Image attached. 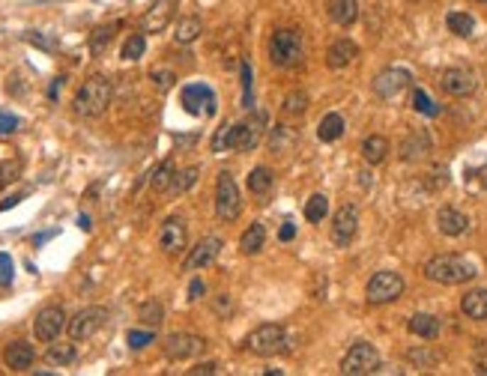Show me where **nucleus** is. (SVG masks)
I'll return each instance as SVG.
<instances>
[{
    "mask_svg": "<svg viewBox=\"0 0 487 376\" xmlns=\"http://www.w3.org/2000/svg\"><path fill=\"white\" fill-rule=\"evenodd\" d=\"M266 126V111H257L246 123H224L212 138V153H251L261 143Z\"/></svg>",
    "mask_w": 487,
    "mask_h": 376,
    "instance_id": "f257e3e1",
    "label": "nucleus"
},
{
    "mask_svg": "<svg viewBox=\"0 0 487 376\" xmlns=\"http://www.w3.org/2000/svg\"><path fill=\"white\" fill-rule=\"evenodd\" d=\"M478 275L476 263L461 254H437L425 263V278L434 281V284H446V287H457V284H466Z\"/></svg>",
    "mask_w": 487,
    "mask_h": 376,
    "instance_id": "f03ea898",
    "label": "nucleus"
},
{
    "mask_svg": "<svg viewBox=\"0 0 487 376\" xmlns=\"http://www.w3.org/2000/svg\"><path fill=\"white\" fill-rule=\"evenodd\" d=\"M111 96H114V87L111 78L105 75H90L78 87V93L72 99V108L78 117H102L111 105Z\"/></svg>",
    "mask_w": 487,
    "mask_h": 376,
    "instance_id": "7ed1b4c3",
    "label": "nucleus"
},
{
    "mask_svg": "<svg viewBox=\"0 0 487 376\" xmlns=\"http://www.w3.org/2000/svg\"><path fill=\"white\" fill-rule=\"evenodd\" d=\"M269 60L278 69H293L305 60V42L293 27H278L269 36Z\"/></svg>",
    "mask_w": 487,
    "mask_h": 376,
    "instance_id": "20e7f679",
    "label": "nucleus"
},
{
    "mask_svg": "<svg viewBox=\"0 0 487 376\" xmlns=\"http://www.w3.org/2000/svg\"><path fill=\"white\" fill-rule=\"evenodd\" d=\"M246 346H248V353H254V355L272 358V355L290 350V335H288V328L278 326V323H263V326H257L248 335Z\"/></svg>",
    "mask_w": 487,
    "mask_h": 376,
    "instance_id": "39448f33",
    "label": "nucleus"
},
{
    "mask_svg": "<svg viewBox=\"0 0 487 376\" xmlns=\"http://www.w3.org/2000/svg\"><path fill=\"white\" fill-rule=\"evenodd\" d=\"M216 215L227 224L242 215V194L231 170H219L216 177Z\"/></svg>",
    "mask_w": 487,
    "mask_h": 376,
    "instance_id": "423d86ee",
    "label": "nucleus"
},
{
    "mask_svg": "<svg viewBox=\"0 0 487 376\" xmlns=\"http://www.w3.org/2000/svg\"><path fill=\"white\" fill-rule=\"evenodd\" d=\"M380 370V353L374 343L359 341L353 343L347 355L341 358V373L344 376H368V373H377Z\"/></svg>",
    "mask_w": 487,
    "mask_h": 376,
    "instance_id": "0eeeda50",
    "label": "nucleus"
},
{
    "mask_svg": "<svg viewBox=\"0 0 487 376\" xmlns=\"http://www.w3.org/2000/svg\"><path fill=\"white\" fill-rule=\"evenodd\" d=\"M365 296H368L371 305H389V302L404 296V278H400L398 272L383 269V272H377L374 278L368 281Z\"/></svg>",
    "mask_w": 487,
    "mask_h": 376,
    "instance_id": "6e6552de",
    "label": "nucleus"
},
{
    "mask_svg": "<svg viewBox=\"0 0 487 376\" xmlns=\"http://www.w3.org/2000/svg\"><path fill=\"white\" fill-rule=\"evenodd\" d=\"M207 350V338L192 335V331H174L162 341V353L170 361H185V358H195Z\"/></svg>",
    "mask_w": 487,
    "mask_h": 376,
    "instance_id": "1a4fd4ad",
    "label": "nucleus"
},
{
    "mask_svg": "<svg viewBox=\"0 0 487 376\" xmlns=\"http://www.w3.org/2000/svg\"><path fill=\"white\" fill-rule=\"evenodd\" d=\"M108 323V308H99V305H90V308H81L72 320H69V338L72 341H90L99 328Z\"/></svg>",
    "mask_w": 487,
    "mask_h": 376,
    "instance_id": "9d476101",
    "label": "nucleus"
},
{
    "mask_svg": "<svg viewBox=\"0 0 487 376\" xmlns=\"http://www.w3.org/2000/svg\"><path fill=\"white\" fill-rule=\"evenodd\" d=\"M66 326H69L66 311H63L60 305H48V308H42V311L36 314V320H33V335H36V341H42V343H51V341L60 338V331H63Z\"/></svg>",
    "mask_w": 487,
    "mask_h": 376,
    "instance_id": "9b49d317",
    "label": "nucleus"
},
{
    "mask_svg": "<svg viewBox=\"0 0 487 376\" xmlns=\"http://www.w3.org/2000/svg\"><path fill=\"white\" fill-rule=\"evenodd\" d=\"M180 102H182V111L192 114V117H200V114L212 117L216 114V93L207 84H185L180 93Z\"/></svg>",
    "mask_w": 487,
    "mask_h": 376,
    "instance_id": "f8f14e48",
    "label": "nucleus"
},
{
    "mask_svg": "<svg viewBox=\"0 0 487 376\" xmlns=\"http://www.w3.org/2000/svg\"><path fill=\"white\" fill-rule=\"evenodd\" d=\"M356 230H359V209L353 204H344L332 219V242L338 248H350V242L356 239Z\"/></svg>",
    "mask_w": 487,
    "mask_h": 376,
    "instance_id": "ddd939ff",
    "label": "nucleus"
},
{
    "mask_svg": "<svg viewBox=\"0 0 487 376\" xmlns=\"http://www.w3.org/2000/svg\"><path fill=\"white\" fill-rule=\"evenodd\" d=\"M185 245H189V227H185L182 215H170L165 224L159 227V248L165 254H180Z\"/></svg>",
    "mask_w": 487,
    "mask_h": 376,
    "instance_id": "4468645a",
    "label": "nucleus"
},
{
    "mask_svg": "<svg viewBox=\"0 0 487 376\" xmlns=\"http://www.w3.org/2000/svg\"><path fill=\"white\" fill-rule=\"evenodd\" d=\"M221 239L219 236H204L195 248H189V257L182 260V272H197V269H207L216 263V257L221 254Z\"/></svg>",
    "mask_w": 487,
    "mask_h": 376,
    "instance_id": "2eb2a0df",
    "label": "nucleus"
},
{
    "mask_svg": "<svg viewBox=\"0 0 487 376\" xmlns=\"http://www.w3.org/2000/svg\"><path fill=\"white\" fill-rule=\"evenodd\" d=\"M177 6H180V0H155V4L144 12V18H141V33L168 31V24L177 16Z\"/></svg>",
    "mask_w": 487,
    "mask_h": 376,
    "instance_id": "dca6fc26",
    "label": "nucleus"
},
{
    "mask_svg": "<svg viewBox=\"0 0 487 376\" xmlns=\"http://www.w3.org/2000/svg\"><path fill=\"white\" fill-rule=\"evenodd\" d=\"M410 84H412V75H410V72L392 66V69H383L380 75L374 78V93H377L380 99H398Z\"/></svg>",
    "mask_w": 487,
    "mask_h": 376,
    "instance_id": "f3484780",
    "label": "nucleus"
},
{
    "mask_svg": "<svg viewBox=\"0 0 487 376\" xmlns=\"http://www.w3.org/2000/svg\"><path fill=\"white\" fill-rule=\"evenodd\" d=\"M439 84H442V90H446L449 96H454V99H464L469 93H476V87H478L476 75H472L469 69H464V66L446 69V72H442V78H439Z\"/></svg>",
    "mask_w": 487,
    "mask_h": 376,
    "instance_id": "a211bd4d",
    "label": "nucleus"
},
{
    "mask_svg": "<svg viewBox=\"0 0 487 376\" xmlns=\"http://www.w3.org/2000/svg\"><path fill=\"white\" fill-rule=\"evenodd\" d=\"M33 361H36L33 343H27V341H12V343H6V350H4V365H6L9 370L24 373V370L33 367Z\"/></svg>",
    "mask_w": 487,
    "mask_h": 376,
    "instance_id": "6ab92c4d",
    "label": "nucleus"
},
{
    "mask_svg": "<svg viewBox=\"0 0 487 376\" xmlns=\"http://www.w3.org/2000/svg\"><path fill=\"white\" fill-rule=\"evenodd\" d=\"M437 227H439L442 236H464L466 230H469V219H466L461 209L442 206V209L437 212Z\"/></svg>",
    "mask_w": 487,
    "mask_h": 376,
    "instance_id": "aec40b11",
    "label": "nucleus"
},
{
    "mask_svg": "<svg viewBox=\"0 0 487 376\" xmlns=\"http://www.w3.org/2000/svg\"><path fill=\"white\" fill-rule=\"evenodd\" d=\"M356 57H359V45H356L353 39H338L326 51V66L329 69H344V66H350Z\"/></svg>",
    "mask_w": 487,
    "mask_h": 376,
    "instance_id": "412c9836",
    "label": "nucleus"
},
{
    "mask_svg": "<svg viewBox=\"0 0 487 376\" xmlns=\"http://www.w3.org/2000/svg\"><path fill=\"white\" fill-rule=\"evenodd\" d=\"M326 16L338 27H350V24H356V18H359V0H329Z\"/></svg>",
    "mask_w": 487,
    "mask_h": 376,
    "instance_id": "4be33fe9",
    "label": "nucleus"
},
{
    "mask_svg": "<svg viewBox=\"0 0 487 376\" xmlns=\"http://www.w3.org/2000/svg\"><path fill=\"white\" fill-rule=\"evenodd\" d=\"M427 153H431V135L427 132H412L400 143V158H404V162H419Z\"/></svg>",
    "mask_w": 487,
    "mask_h": 376,
    "instance_id": "5701e85b",
    "label": "nucleus"
},
{
    "mask_svg": "<svg viewBox=\"0 0 487 376\" xmlns=\"http://www.w3.org/2000/svg\"><path fill=\"white\" fill-rule=\"evenodd\" d=\"M407 328L412 331L415 338H422V341H434L437 335H439V320L434 314H412L410 316V323H407Z\"/></svg>",
    "mask_w": 487,
    "mask_h": 376,
    "instance_id": "b1692460",
    "label": "nucleus"
},
{
    "mask_svg": "<svg viewBox=\"0 0 487 376\" xmlns=\"http://www.w3.org/2000/svg\"><path fill=\"white\" fill-rule=\"evenodd\" d=\"M461 311L469 316V320H487V290H469L461 299Z\"/></svg>",
    "mask_w": 487,
    "mask_h": 376,
    "instance_id": "393cba45",
    "label": "nucleus"
},
{
    "mask_svg": "<svg viewBox=\"0 0 487 376\" xmlns=\"http://www.w3.org/2000/svg\"><path fill=\"white\" fill-rule=\"evenodd\" d=\"M263 245H266V227L261 224V221H254L246 233L239 236V251L246 254V257H251V254H257V251H263Z\"/></svg>",
    "mask_w": 487,
    "mask_h": 376,
    "instance_id": "a878e982",
    "label": "nucleus"
},
{
    "mask_svg": "<svg viewBox=\"0 0 487 376\" xmlns=\"http://www.w3.org/2000/svg\"><path fill=\"white\" fill-rule=\"evenodd\" d=\"M385 155H389V140L383 135H368L362 140V158L368 165H383Z\"/></svg>",
    "mask_w": 487,
    "mask_h": 376,
    "instance_id": "bb28decb",
    "label": "nucleus"
},
{
    "mask_svg": "<svg viewBox=\"0 0 487 376\" xmlns=\"http://www.w3.org/2000/svg\"><path fill=\"white\" fill-rule=\"evenodd\" d=\"M174 177H177V167L170 158H165V162L153 170V177H150V188L155 194H168L170 192V185H174Z\"/></svg>",
    "mask_w": 487,
    "mask_h": 376,
    "instance_id": "cd10ccee",
    "label": "nucleus"
},
{
    "mask_svg": "<svg viewBox=\"0 0 487 376\" xmlns=\"http://www.w3.org/2000/svg\"><path fill=\"white\" fill-rule=\"evenodd\" d=\"M78 358V350H75V343H54L45 350V361L48 365H57V367H66V365H72V361Z\"/></svg>",
    "mask_w": 487,
    "mask_h": 376,
    "instance_id": "c85d7f7f",
    "label": "nucleus"
},
{
    "mask_svg": "<svg viewBox=\"0 0 487 376\" xmlns=\"http://www.w3.org/2000/svg\"><path fill=\"white\" fill-rule=\"evenodd\" d=\"M204 33V24H200V18L195 16H185L177 21V31H174V39L180 42V45H192V42Z\"/></svg>",
    "mask_w": 487,
    "mask_h": 376,
    "instance_id": "c756f323",
    "label": "nucleus"
},
{
    "mask_svg": "<svg viewBox=\"0 0 487 376\" xmlns=\"http://www.w3.org/2000/svg\"><path fill=\"white\" fill-rule=\"evenodd\" d=\"M272 182H275V173H272L269 167H251L248 170V179H246V185H248V192L251 194H266L269 188H272Z\"/></svg>",
    "mask_w": 487,
    "mask_h": 376,
    "instance_id": "7c9ffc66",
    "label": "nucleus"
},
{
    "mask_svg": "<svg viewBox=\"0 0 487 376\" xmlns=\"http://www.w3.org/2000/svg\"><path fill=\"white\" fill-rule=\"evenodd\" d=\"M341 135H344V117L341 114H326V117L320 120V126H317V138L323 143H332Z\"/></svg>",
    "mask_w": 487,
    "mask_h": 376,
    "instance_id": "2f4dec72",
    "label": "nucleus"
},
{
    "mask_svg": "<svg viewBox=\"0 0 487 376\" xmlns=\"http://www.w3.org/2000/svg\"><path fill=\"white\" fill-rule=\"evenodd\" d=\"M114 33H117V24H102V27H96V31L90 33V54L93 57H102L111 45V39Z\"/></svg>",
    "mask_w": 487,
    "mask_h": 376,
    "instance_id": "473e14b6",
    "label": "nucleus"
},
{
    "mask_svg": "<svg viewBox=\"0 0 487 376\" xmlns=\"http://www.w3.org/2000/svg\"><path fill=\"white\" fill-rule=\"evenodd\" d=\"M138 320L144 323L147 328L162 326V320H165V308H162V302H159V299H147L144 305L138 308Z\"/></svg>",
    "mask_w": 487,
    "mask_h": 376,
    "instance_id": "72a5a7b5",
    "label": "nucleus"
},
{
    "mask_svg": "<svg viewBox=\"0 0 487 376\" xmlns=\"http://www.w3.org/2000/svg\"><path fill=\"white\" fill-rule=\"evenodd\" d=\"M446 24H449V31H452L454 36H461V39L472 36V31H476V18H472L469 12H449V16H446Z\"/></svg>",
    "mask_w": 487,
    "mask_h": 376,
    "instance_id": "f704fd0d",
    "label": "nucleus"
},
{
    "mask_svg": "<svg viewBox=\"0 0 487 376\" xmlns=\"http://www.w3.org/2000/svg\"><path fill=\"white\" fill-rule=\"evenodd\" d=\"M197 173H200V167H197V165L180 170L177 177H174V185H170V192H168V194H185V192H192L195 182H197Z\"/></svg>",
    "mask_w": 487,
    "mask_h": 376,
    "instance_id": "c9c22d12",
    "label": "nucleus"
},
{
    "mask_svg": "<svg viewBox=\"0 0 487 376\" xmlns=\"http://www.w3.org/2000/svg\"><path fill=\"white\" fill-rule=\"evenodd\" d=\"M281 111L288 114V117H302V114L308 111V93H302V90L288 93V96H284Z\"/></svg>",
    "mask_w": 487,
    "mask_h": 376,
    "instance_id": "e433bc0d",
    "label": "nucleus"
},
{
    "mask_svg": "<svg viewBox=\"0 0 487 376\" xmlns=\"http://www.w3.org/2000/svg\"><path fill=\"white\" fill-rule=\"evenodd\" d=\"M326 212H329V197L326 194H311L308 204H305V219L311 224H320L326 219Z\"/></svg>",
    "mask_w": 487,
    "mask_h": 376,
    "instance_id": "4c0bfd02",
    "label": "nucleus"
},
{
    "mask_svg": "<svg viewBox=\"0 0 487 376\" xmlns=\"http://www.w3.org/2000/svg\"><path fill=\"white\" fill-rule=\"evenodd\" d=\"M144 51H147V39H144V33H132L126 42H123V60H141L144 57Z\"/></svg>",
    "mask_w": 487,
    "mask_h": 376,
    "instance_id": "58836bf2",
    "label": "nucleus"
},
{
    "mask_svg": "<svg viewBox=\"0 0 487 376\" xmlns=\"http://www.w3.org/2000/svg\"><path fill=\"white\" fill-rule=\"evenodd\" d=\"M290 143H293V135H290L288 126H275V128H272V135H269V150L272 153H284Z\"/></svg>",
    "mask_w": 487,
    "mask_h": 376,
    "instance_id": "ea45409f",
    "label": "nucleus"
},
{
    "mask_svg": "<svg viewBox=\"0 0 487 376\" xmlns=\"http://www.w3.org/2000/svg\"><path fill=\"white\" fill-rule=\"evenodd\" d=\"M239 69H242V108H254V78L248 60H242Z\"/></svg>",
    "mask_w": 487,
    "mask_h": 376,
    "instance_id": "a19ab883",
    "label": "nucleus"
},
{
    "mask_svg": "<svg viewBox=\"0 0 487 376\" xmlns=\"http://www.w3.org/2000/svg\"><path fill=\"white\" fill-rule=\"evenodd\" d=\"M412 108L419 111V114H425V117H437V114H439V105L425 90H415L412 93Z\"/></svg>",
    "mask_w": 487,
    "mask_h": 376,
    "instance_id": "79ce46f5",
    "label": "nucleus"
},
{
    "mask_svg": "<svg viewBox=\"0 0 487 376\" xmlns=\"http://www.w3.org/2000/svg\"><path fill=\"white\" fill-rule=\"evenodd\" d=\"M126 343L132 346V350H144V346L155 343V331L153 328H132L126 335Z\"/></svg>",
    "mask_w": 487,
    "mask_h": 376,
    "instance_id": "37998d69",
    "label": "nucleus"
},
{
    "mask_svg": "<svg viewBox=\"0 0 487 376\" xmlns=\"http://www.w3.org/2000/svg\"><path fill=\"white\" fill-rule=\"evenodd\" d=\"M407 358L412 361L415 367H422V370H431V367H437V365H439V355H437V353H431V350H410V353H407Z\"/></svg>",
    "mask_w": 487,
    "mask_h": 376,
    "instance_id": "c03bdc74",
    "label": "nucleus"
},
{
    "mask_svg": "<svg viewBox=\"0 0 487 376\" xmlns=\"http://www.w3.org/2000/svg\"><path fill=\"white\" fill-rule=\"evenodd\" d=\"M18 177H21V162L18 158H6V162H0V188H6Z\"/></svg>",
    "mask_w": 487,
    "mask_h": 376,
    "instance_id": "a18cd8bd",
    "label": "nucleus"
},
{
    "mask_svg": "<svg viewBox=\"0 0 487 376\" xmlns=\"http://www.w3.org/2000/svg\"><path fill=\"white\" fill-rule=\"evenodd\" d=\"M150 81H153V87H155L159 93H168L170 87L177 84V75H174L170 69H153V72H150Z\"/></svg>",
    "mask_w": 487,
    "mask_h": 376,
    "instance_id": "49530a36",
    "label": "nucleus"
},
{
    "mask_svg": "<svg viewBox=\"0 0 487 376\" xmlns=\"http://www.w3.org/2000/svg\"><path fill=\"white\" fill-rule=\"evenodd\" d=\"M234 296H227V293H219L216 299H212V311H216V316H221V320H231V314H234Z\"/></svg>",
    "mask_w": 487,
    "mask_h": 376,
    "instance_id": "de8ad7c7",
    "label": "nucleus"
},
{
    "mask_svg": "<svg viewBox=\"0 0 487 376\" xmlns=\"http://www.w3.org/2000/svg\"><path fill=\"white\" fill-rule=\"evenodd\" d=\"M16 278V266H12V257L6 251H0V287H9Z\"/></svg>",
    "mask_w": 487,
    "mask_h": 376,
    "instance_id": "09e8293b",
    "label": "nucleus"
},
{
    "mask_svg": "<svg viewBox=\"0 0 487 376\" xmlns=\"http://www.w3.org/2000/svg\"><path fill=\"white\" fill-rule=\"evenodd\" d=\"M16 128H18V117H16V114H9V111L0 108V135H12Z\"/></svg>",
    "mask_w": 487,
    "mask_h": 376,
    "instance_id": "8fccbe9b",
    "label": "nucleus"
},
{
    "mask_svg": "<svg viewBox=\"0 0 487 376\" xmlns=\"http://www.w3.org/2000/svg\"><path fill=\"white\" fill-rule=\"evenodd\" d=\"M27 42H31V45H36V48H42V51H54L57 48V42L54 39H48V36H42V33H36V31H31L24 36Z\"/></svg>",
    "mask_w": 487,
    "mask_h": 376,
    "instance_id": "3c124183",
    "label": "nucleus"
},
{
    "mask_svg": "<svg viewBox=\"0 0 487 376\" xmlns=\"http://www.w3.org/2000/svg\"><path fill=\"white\" fill-rule=\"evenodd\" d=\"M204 293H207L204 281H200V278H192V284H189V299L197 302V299H204Z\"/></svg>",
    "mask_w": 487,
    "mask_h": 376,
    "instance_id": "603ef678",
    "label": "nucleus"
},
{
    "mask_svg": "<svg viewBox=\"0 0 487 376\" xmlns=\"http://www.w3.org/2000/svg\"><path fill=\"white\" fill-rule=\"evenodd\" d=\"M189 373H192V376H204V373H219V365H216V361H204V365L192 367Z\"/></svg>",
    "mask_w": 487,
    "mask_h": 376,
    "instance_id": "864d4df0",
    "label": "nucleus"
},
{
    "mask_svg": "<svg viewBox=\"0 0 487 376\" xmlns=\"http://www.w3.org/2000/svg\"><path fill=\"white\" fill-rule=\"evenodd\" d=\"M21 200H24V192H21V194H9V197H4V200H0V212H6V209H12V206H18Z\"/></svg>",
    "mask_w": 487,
    "mask_h": 376,
    "instance_id": "5fc2aeb1",
    "label": "nucleus"
},
{
    "mask_svg": "<svg viewBox=\"0 0 487 376\" xmlns=\"http://www.w3.org/2000/svg\"><path fill=\"white\" fill-rule=\"evenodd\" d=\"M293 236H296V227H293L290 221H288V224H284V227L278 230V239H281V242H290Z\"/></svg>",
    "mask_w": 487,
    "mask_h": 376,
    "instance_id": "6e6d98bb",
    "label": "nucleus"
},
{
    "mask_svg": "<svg viewBox=\"0 0 487 376\" xmlns=\"http://www.w3.org/2000/svg\"><path fill=\"white\" fill-rule=\"evenodd\" d=\"M60 87H63V78H54L51 87H48V99H57V93H60Z\"/></svg>",
    "mask_w": 487,
    "mask_h": 376,
    "instance_id": "4d7b16f0",
    "label": "nucleus"
},
{
    "mask_svg": "<svg viewBox=\"0 0 487 376\" xmlns=\"http://www.w3.org/2000/svg\"><path fill=\"white\" fill-rule=\"evenodd\" d=\"M51 236H57V230H45V233H39V236H33V245H45Z\"/></svg>",
    "mask_w": 487,
    "mask_h": 376,
    "instance_id": "13d9d810",
    "label": "nucleus"
},
{
    "mask_svg": "<svg viewBox=\"0 0 487 376\" xmlns=\"http://www.w3.org/2000/svg\"><path fill=\"white\" fill-rule=\"evenodd\" d=\"M78 227L81 230H90L93 224H90V215H78Z\"/></svg>",
    "mask_w": 487,
    "mask_h": 376,
    "instance_id": "bf43d9fd",
    "label": "nucleus"
},
{
    "mask_svg": "<svg viewBox=\"0 0 487 376\" xmlns=\"http://www.w3.org/2000/svg\"><path fill=\"white\" fill-rule=\"evenodd\" d=\"M478 182H481V185H484V188H487V165H484V167H481V170H478Z\"/></svg>",
    "mask_w": 487,
    "mask_h": 376,
    "instance_id": "052dcab7",
    "label": "nucleus"
},
{
    "mask_svg": "<svg viewBox=\"0 0 487 376\" xmlns=\"http://www.w3.org/2000/svg\"><path fill=\"white\" fill-rule=\"evenodd\" d=\"M476 4H487V0H476Z\"/></svg>",
    "mask_w": 487,
    "mask_h": 376,
    "instance_id": "680f3d73",
    "label": "nucleus"
}]
</instances>
